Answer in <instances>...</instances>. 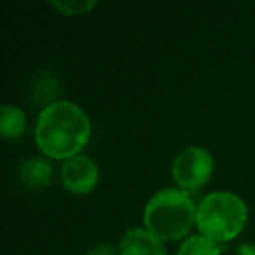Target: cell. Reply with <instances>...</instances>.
<instances>
[{"mask_svg":"<svg viewBox=\"0 0 255 255\" xmlns=\"http://www.w3.org/2000/svg\"><path fill=\"white\" fill-rule=\"evenodd\" d=\"M91 124L84 110L68 100L46 105L37 117L35 140L49 157L70 159L88 143Z\"/></svg>","mask_w":255,"mask_h":255,"instance_id":"obj_1","label":"cell"},{"mask_svg":"<svg viewBox=\"0 0 255 255\" xmlns=\"http://www.w3.org/2000/svg\"><path fill=\"white\" fill-rule=\"evenodd\" d=\"M196 213L198 208L187 191L168 187L149 199L143 210V224L159 240L173 241L191 231Z\"/></svg>","mask_w":255,"mask_h":255,"instance_id":"obj_2","label":"cell"},{"mask_svg":"<svg viewBox=\"0 0 255 255\" xmlns=\"http://www.w3.org/2000/svg\"><path fill=\"white\" fill-rule=\"evenodd\" d=\"M247 205L240 196L215 191L201 199L196 213V226L215 241H229L241 233L247 222Z\"/></svg>","mask_w":255,"mask_h":255,"instance_id":"obj_3","label":"cell"},{"mask_svg":"<svg viewBox=\"0 0 255 255\" xmlns=\"http://www.w3.org/2000/svg\"><path fill=\"white\" fill-rule=\"evenodd\" d=\"M213 170V157L203 147L191 145L177 154L171 173L184 191H196L210 178Z\"/></svg>","mask_w":255,"mask_h":255,"instance_id":"obj_4","label":"cell"},{"mask_svg":"<svg viewBox=\"0 0 255 255\" xmlns=\"http://www.w3.org/2000/svg\"><path fill=\"white\" fill-rule=\"evenodd\" d=\"M61 182L74 194H86L98 182V166L91 157L77 154L61 166Z\"/></svg>","mask_w":255,"mask_h":255,"instance_id":"obj_5","label":"cell"},{"mask_svg":"<svg viewBox=\"0 0 255 255\" xmlns=\"http://www.w3.org/2000/svg\"><path fill=\"white\" fill-rule=\"evenodd\" d=\"M121 255H168L163 240L147 229L133 227L123 234L119 241Z\"/></svg>","mask_w":255,"mask_h":255,"instance_id":"obj_6","label":"cell"},{"mask_svg":"<svg viewBox=\"0 0 255 255\" xmlns=\"http://www.w3.org/2000/svg\"><path fill=\"white\" fill-rule=\"evenodd\" d=\"M53 177V168L44 157L30 156L19 166V180L30 189L47 187Z\"/></svg>","mask_w":255,"mask_h":255,"instance_id":"obj_7","label":"cell"},{"mask_svg":"<svg viewBox=\"0 0 255 255\" xmlns=\"http://www.w3.org/2000/svg\"><path fill=\"white\" fill-rule=\"evenodd\" d=\"M26 116L19 107L5 103L0 107V131L5 138H14L25 131Z\"/></svg>","mask_w":255,"mask_h":255,"instance_id":"obj_8","label":"cell"},{"mask_svg":"<svg viewBox=\"0 0 255 255\" xmlns=\"http://www.w3.org/2000/svg\"><path fill=\"white\" fill-rule=\"evenodd\" d=\"M60 95V84H58V77L53 72H44L39 75L35 82H33V98L35 103H51L58 102L54 100Z\"/></svg>","mask_w":255,"mask_h":255,"instance_id":"obj_9","label":"cell"},{"mask_svg":"<svg viewBox=\"0 0 255 255\" xmlns=\"http://www.w3.org/2000/svg\"><path fill=\"white\" fill-rule=\"evenodd\" d=\"M177 255H220V247L205 234H194L182 241Z\"/></svg>","mask_w":255,"mask_h":255,"instance_id":"obj_10","label":"cell"},{"mask_svg":"<svg viewBox=\"0 0 255 255\" xmlns=\"http://www.w3.org/2000/svg\"><path fill=\"white\" fill-rule=\"evenodd\" d=\"M53 7L60 9L65 14H86L96 5L95 0H70V2H49Z\"/></svg>","mask_w":255,"mask_h":255,"instance_id":"obj_11","label":"cell"},{"mask_svg":"<svg viewBox=\"0 0 255 255\" xmlns=\"http://www.w3.org/2000/svg\"><path fill=\"white\" fill-rule=\"evenodd\" d=\"M88 255H116V248L109 243H102L93 247L91 250L88 252Z\"/></svg>","mask_w":255,"mask_h":255,"instance_id":"obj_12","label":"cell"}]
</instances>
